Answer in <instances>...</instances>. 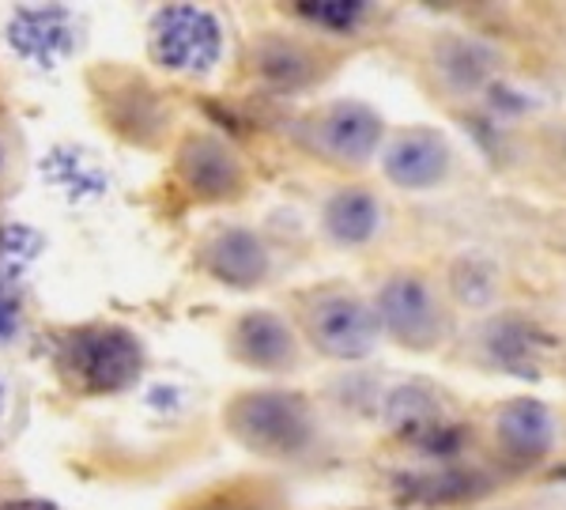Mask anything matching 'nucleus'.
I'll return each mask as SVG.
<instances>
[{"label":"nucleus","instance_id":"obj_17","mask_svg":"<svg viewBox=\"0 0 566 510\" xmlns=\"http://www.w3.org/2000/svg\"><path fill=\"white\" fill-rule=\"evenodd\" d=\"M491 352H495L514 375H533V336H528L525 325L502 322L499 330H491Z\"/></svg>","mask_w":566,"mask_h":510},{"label":"nucleus","instance_id":"obj_13","mask_svg":"<svg viewBox=\"0 0 566 510\" xmlns=\"http://www.w3.org/2000/svg\"><path fill=\"white\" fill-rule=\"evenodd\" d=\"M234 352L245 363H253V367L276 371L283 363L295 360V341H291V330L276 314L253 311L234 325Z\"/></svg>","mask_w":566,"mask_h":510},{"label":"nucleus","instance_id":"obj_21","mask_svg":"<svg viewBox=\"0 0 566 510\" xmlns=\"http://www.w3.org/2000/svg\"><path fill=\"white\" fill-rule=\"evenodd\" d=\"M453 288H458V295L464 303H488L491 291H495V280H491V269L476 266V261H469V266L458 269V280H453Z\"/></svg>","mask_w":566,"mask_h":510},{"label":"nucleus","instance_id":"obj_8","mask_svg":"<svg viewBox=\"0 0 566 510\" xmlns=\"http://www.w3.org/2000/svg\"><path fill=\"white\" fill-rule=\"evenodd\" d=\"M178 175L200 200H227L242 194V163L216 136H189L178 152Z\"/></svg>","mask_w":566,"mask_h":510},{"label":"nucleus","instance_id":"obj_10","mask_svg":"<svg viewBox=\"0 0 566 510\" xmlns=\"http://www.w3.org/2000/svg\"><path fill=\"white\" fill-rule=\"evenodd\" d=\"M205 266L216 280L231 288H253L269 277V250L258 235L250 231H219L212 242L205 246Z\"/></svg>","mask_w":566,"mask_h":510},{"label":"nucleus","instance_id":"obj_7","mask_svg":"<svg viewBox=\"0 0 566 510\" xmlns=\"http://www.w3.org/2000/svg\"><path fill=\"white\" fill-rule=\"evenodd\" d=\"M378 318L400 344H412V348H431L442 333L438 306L419 277L386 280V288L378 291Z\"/></svg>","mask_w":566,"mask_h":510},{"label":"nucleus","instance_id":"obj_14","mask_svg":"<svg viewBox=\"0 0 566 510\" xmlns=\"http://www.w3.org/2000/svg\"><path fill=\"white\" fill-rule=\"evenodd\" d=\"M386 424L397 435H408V439H427L438 443V431H442V405H438V394L427 386H400L386 397Z\"/></svg>","mask_w":566,"mask_h":510},{"label":"nucleus","instance_id":"obj_23","mask_svg":"<svg viewBox=\"0 0 566 510\" xmlns=\"http://www.w3.org/2000/svg\"><path fill=\"white\" fill-rule=\"evenodd\" d=\"M0 510H57V507L45 503V499H8V503H0Z\"/></svg>","mask_w":566,"mask_h":510},{"label":"nucleus","instance_id":"obj_15","mask_svg":"<svg viewBox=\"0 0 566 510\" xmlns=\"http://www.w3.org/2000/svg\"><path fill=\"white\" fill-rule=\"evenodd\" d=\"M381 223V208L367 189H340L325 205V227L336 242L359 246L367 242Z\"/></svg>","mask_w":566,"mask_h":510},{"label":"nucleus","instance_id":"obj_11","mask_svg":"<svg viewBox=\"0 0 566 510\" xmlns=\"http://www.w3.org/2000/svg\"><path fill=\"white\" fill-rule=\"evenodd\" d=\"M495 431H499V443L510 458L517 461H536L552 450L555 443V420L552 413L533 397H517L510 400L506 408L499 413L495 420Z\"/></svg>","mask_w":566,"mask_h":510},{"label":"nucleus","instance_id":"obj_6","mask_svg":"<svg viewBox=\"0 0 566 510\" xmlns=\"http://www.w3.org/2000/svg\"><path fill=\"white\" fill-rule=\"evenodd\" d=\"M76 20L69 8H20L8 20V45L20 53L23 61L39 69H53L76 50Z\"/></svg>","mask_w":566,"mask_h":510},{"label":"nucleus","instance_id":"obj_3","mask_svg":"<svg viewBox=\"0 0 566 510\" xmlns=\"http://www.w3.org/2000/svg\"><path fill=\"white\" fill-rule=\"evenodd\" d=\"M151 58L155 65L178 76H205L219 65L223 27L212 12L197 4H167L151 20Z\"/></svg>","mask_w":566,"mask_h":510},{"label":"nucleus","instance_id":"obj_12","mask_svg":"<svg viewBox=\"0 0 566 510\" xmlns=\"http://www.w3.org/2000/svg\"><path fill=\"white\" fill-rule=\"evenodd\" d=\"M39 175L45 186H53L61 197L76 200V205L98 200L109 189V175L103 170V163L84 148H72V144H61L50 156H42Z\"/></svg>","mask_w":566,"mask_h":510},{"label":"nucleus","instance_id":"obj_19","mask_svg":"<svg viewBox=\"0 0 566 510\" xmlns=\"http://www.w3.org/2000/svg\"><path fill=\"white\" fill-rule=\"evenodd\" d=\"M295 8L306 20L333 27V31H352V27L363 20V12H367V4H359V0H306V4H295Z\"/></svg>","mask_w":566,"mask_h":510},{"label":"nucleus","instance_id":"obj_16","mask_svg":"<svg viewBox=\"0 0 566 510\" xmlns=\"http://www.w3.org/2000/svg\"><path fill=\"white\" fill-rule=\"evenodd\" d=\"M39 253H42L39 231H31V227H23V223H12L0 231V272H4L8 280L20 277Z\"/></svg>","mask_w":566,"mask_h":510},{"label":"nucleus","instance_id":"obj_22","mask_svg":"<svg viewBox=\"0 0 566 510\" xmlns=\"http://www.w3.org/2000/svg\"><path fill=\"white\" fill-rule=\"evenodd\" d=\"M15 325H20V295H15L12 280L0 272V344L15 333Z\"/></svg>","mask_w":566,"mask_h":510},{"label":"nucleus","instance_id":"obj_20","mask_svg":"<svg viewBox=\"0 0 566 510\" xmlns=\"http://www.w3.org/2000/svg\"><path fill=\"white\" fill-rule=\"evenodd\" d=\"M189 510H276V503L261 488H219L212 496L197 499Z\"/></svg>","mask_w":566,"mask_h":510},{"label":"nucleus","instance_id":"obj_2","mask_svg":"<svg viewBox=\"0 0 566 510\" xmlns=\"http://www.w3.org/2000/svg\"><path fill=\"white\" fill-rule=\"evenodd\" d=\"M234 439H242L250 450L269 454V458H291L310 443V408L298 394H280V389H264V394H245L227 413Z\"/></svg>","mask_w":566,"mask_h":510},{"label":"nucleus","instance_id":"obj_4","mask_svg":"<svg viewBox=\"0 0 566 510\" xmlns=\"http://www.w3.org/2000/svg\"><path fill=\"white\" fill-rule=\"evenodd\" d=\"M381 318L355 295H328L310 311V336L333 360H363L378 344Z\"/></svg>","mask_w":566,"mask_h":510},{"label":"nucleus","instance_id":"obj_5","mask_svg":"<svg viewBox=\"0 0 566 510\" xmlns=\"http://www.w3.org/2000/svg\"><path fill=\"white\" fill-rule=\"evenodd\" d=\"M381 140V117L363 103H333L310 117V144L336 163H367Z\"/></svg>","mask_w":566,"mask_h":510},{"label":"nucleus","instance_id":"obj_1","mask_svg":"<svg viewBox=\"0 0 566 510\" xmlns=\"http://www.w3.org/2000/svg\"><path fill=\"white\" fill-rule=\"evenodd\" d=\"M140 367V341L122 325H80L57 341V371L80 394H117Z\"/></svg>","mask_w":566,"mask_h":510},{"label":"nucleus","instance_id":"obj_9","mask_svg":"<svg viewBox=\"0 0 566 510\" xmlns=\"http://www.w3.org/2000/svg\"><path fill=\"white\" fill-rule=\"evenodd\" d=\"M450 170V148L434 129H408L386 152V175L405 189H427Z\"/></svg>","mask_w":566,"mask_h":510},{"label":"nucleus","instance_id":"obj_24","mask_svg":"<svg viewBox=\"0 0 566 510\" xmlns=\"http://www.w3.org/2000/svg\"><path fill=\"white\" fill-rule=\"evenodd\" d=\"M0 405H4V394H0Z\"/></svg>","mask_w":566,"mask_h":510},{"label":"nucleus","instance_id":"obj_18","mask_svg":"<svg viewBox=\"0 0 566 510\" xmlns=\"http://www.w3.org/2000/svg\"><path fill=\"white\" fill-rule=\"evenodd\" d=\"M261 72L269 80H280V84H298V80L310 76V65L303 58V50H295V45L287 42H269L261 50Z\"/></svg>","mask_w":566,"mask_h":510}]
</instances>
